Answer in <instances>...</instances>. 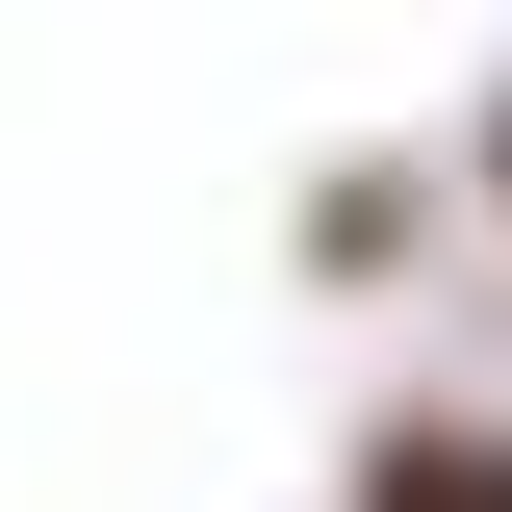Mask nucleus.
<instances>
[{
  "mask_svg": "<svg viewBox=\"0 0 512 512\" xmlns=\"http://www.w3.org/2000/svg\"><path fill=\"white\" fill-rule=\"evenodd\" d=\"M487 180H512V128H487Z\"/></svg>",
  "mask_w": 512,
  "mask_h": 512,
  "instance_id": "nucleus-2",
  "label": "nucleus"
},
{
  "mask_svg": "<svg viewBox=\"0 0 512 512\" xmlns=\"http://www.w3.org/2000/svg\"><path fill=\"white\" fill-rule=\"evenodd\" d=\"M359 512H512V436L487 410H410V436L359 461Z\"/></svg>",
  "mask_w": 512,
  "mask_h": 512,
  "instance_id": "nucleus-1",
  "label": "nucleus"
}]
</instances>
